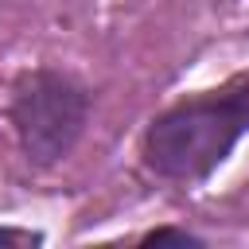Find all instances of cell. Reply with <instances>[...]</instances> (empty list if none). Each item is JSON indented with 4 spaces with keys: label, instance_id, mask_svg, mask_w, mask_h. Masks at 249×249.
Segmentation results:
<instances>
[{
    "label": "cell",
    "instance_id": "7a4b0ae2",
    "mask_svg": "<svg viewBox=\"0 0 249 249\" xmlns=\"http://www.w3.org/2000/svg\"><path fill=\"white\" fill-rule=\"evenodd\" d=\"M12 124L27 160L54 163L74 148L86 124V97L62 74H51V70L23 74L12 93Z\"/></svg>",
    "mask_w": 249,
    "mask_h": 249
},
{
    "label": "cell",
    "instance_id": "6da1fadb",
    "mask_svg": "<svg viewBox=\"0 0 249 249\" xmlns=\"http://www.w3.org/2000/svg\"><path fill=\"white\" fill-rule=\"evenodd\" d=\"M245 128H249V78L222 93H206L163 113L152 124L144 152L160 175L202 179L230 156V148Z\"/></svg>",
    "mask_w": 249,
    "mask_h": 249
},
{
    "label": "cell",
    "instance_id": "277c9868",
    "mask_svg": "<svg viewBox=\"0 0 249 249\" xmlns=\"http://www.w3.org/2000/svg\"><path fill=\"white\" fill-rule=\"evenodd\" d=\"M0 241H23V245H27V241H35V237H27V233H0Z\"/></svg>",
    "mask_w": 249,
    "mask_h": 249
},
{
    "label": "cell",
    "instance_id": "3957f363",
    "mask_svg": "<svg viewBox=\"0 0 249 249\" xmlns=\"http://www.w3.org/2000/svg\"><path fill=\"white\" fill-rule=\"evenodd\" d=\"M148 241L156 245V241H179V245H191L195 237H187V233H179V230H156V233H148Z\"/></svg>",
    "mask_w": 249,
    "mask_h": 249
}]
</instances>
